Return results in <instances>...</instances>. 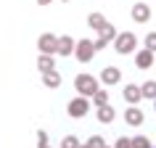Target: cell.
Masks as SVG:
<instances>
[{"mask_svg":"<svg viewBox=\"0 0 156 148\" xmlns=\"http://www.w3.org/2000/svg\"><path fill=\"white\" fill-rule=\"evenodd\" d=\"M74 90L87 98V95H95L98 82H95V77H90V74H77V77H74Z\"/></svg>","mask_w":156,"mask_h":148,"instance_id":"1","label":"cell"},{"mask_svg":"<svg viewBox=\"0 0 156 148\" xmlns=\"http://www.w3.org/2000/svg\"><path fill=\"white\" fill-rule=\"evenodd\" d=\"M135 42H138V37H135L132 32H116L114 48H116V53L127 56V53H132V50H135Z\"/></svg>","mask_w":156,"mask_h":148,"instance_id":"2","label":"cell"},{"mask_svg":"<svg viewBox=\"0 0 156 148\" xmlns=\"http://www.w3.org/2000/svg\"><path fill=\"white\" fill-rule=\"evenodd\" d=\"M74 56H77V61L87 64V61L95 56V42H90V40H80V42H74Z\"/></svg>","mask_w":156,"mask_h":148,"instance_id":"3","label":"cell"},{"mask_svg":"<svg viewBox=\"0 0 156 148\" xmlns=\"http://www.w3.org/2000/svg\"><path fill=\"white\" fill-rule=\"evenodd\" d=\"M87 108H90V100L85 98V95H77L74 100H69V108H66V111H69L72 119H82V116L87 114Z\"/></svg>","mask_w":156,"mask_h":148,"instance_id":"4","label":"cell"},{"mask_svg":"<svg viewBox=\"0 0 156 148\" xmlns=\"http://www.w3.org/2000/svg\"><path fill=\"white\" fill-rule=\"evenodd\" d=\"M37 48H40V53H56L58 50V37L56 34H50V32H45V34H40V40H37Z\"/></svg>","mask_w":156,"mask_h":148,"instance_id":"5","label":"cell"},{"mask_svg":"<svg viewBox=\"0 0 156 148\" xmlns=\"http://www.w3.org/2000/svg\"><path fill=\"white\" fill-rule=\"evenodd\" d=\"M114 37H116V29H114V24H106L103 29H101V37L95 40V50H103L108 45V42H114Z\"/></svg>","mask_w":156,"mask_h":148,"instance_id":"6","label":"cell"},{"mask_svg":"<svg viewBox=\"0 0 156 148\" xmlns=\"http://www.w3.org/2000/svg\"><path fill=\"white\" fill-rule=\"evenodd\" d=\"M132 19H135L138 24H148V19H151L148 3H135V5H132Z\"/></svg>","mask_w":156,"mask_h":148,"instance_id":"7","label":"cell"},{"mask_svg":"<svg viewBox=\"0 0 156 148\" xmlns=\"http://www.w3.org/2000/svg\"><path fill=\"white\" fill-rule=\"evenodd\" d=\"M119 79H122V72L116 66H103V72H101V82L103 85H116Z\"/></svg>","mask_w":156,"mask_h":148,"instance_id":"8","label":"cell"},{"mask_svg":"<svg viewBox=\"0 0 156 148\" xmlns=\"http://www.w3.org/2000/svg\"><path fill=\"white\" fill-rule=\"evenodd\" d=\"M135 66H138V69H151V66H154V50H140L138 56H135Z\"/></svg>","mask_w":156,"mask_h":148,"instance_id":"9","label":"cell"},{"mask_svg":"<svg viewBox=\"0 0 156 148\" xmlns=\"http://www.w3.org/2000/svg\"><path fill=\"white\" fill-rule=\"evenodd\" d=\"M56 53H61V56H72V53H74V40L69 37V34L58 37V50H56Z\"/></svg>","mask_w":156,"mask_h":148,"instance_id":"10","label":"cell"},{"mask_svg":"<svg viewBox=\"0 0 156 148\" xmlns=\"http://www.w3.org/2000/svg\"><path fill=\"white\" fill-rule=\"evenodd\" d=\"M122 95H124V100H127V103H138V100L143 98V93H140V87H138V85H127Z\"/></svg>","mask_w":156,"mask_h":148,"instance_id":"11","label":"cell"},{"mask_svg":"<svg viewBox=\"0 0 156 148\" xmlns=\"http://www.w3.org/2000/svg\"><path fill=\"white\" fill-rule=\"evenodd\" d=\"M124 122L132 124V127L143 124V111H140V108H127V111H124Z\"/></svg>","mask_w":156,"mask_h":148,"instance_id":"12","label":"cell"},{"mask_svg":"<svg viewBox=\"0 0 156 148\" xmlns=\"http://www.w3.org/2000/svg\"><path fill=\"white\" fill-rule=\"evenodd\" d=\"M98 122L101 124H111L114 122V108L108 106V103L106 106H98Z\"/></svg>","mask_w":156,"mask_h":148,"instance_id":"13","label":"cell"},{"mask_svg":"<svg viewBox=\"0 0 156 148\" xmlns=\"http://www.w3.org/2000/svg\"><path fill=\"white\" fill-rule=\"evenodd\" d=\"M37 69L45 74V72H53V69H56V64H53V58H50L48 53H40V58H37Z\"/></svg>","mask_w":156,"mask_h":148,"instance_id":"14","label":"cell"},{"mask_svg":"<svg viewBox=\"0 0 156 148\" xmlns=\"http://www.w3.org/2000/svg\"><path fill=\"white\" fill-rule=\"evenodd\" d=\"M87 24H90L93 29H98V32H101L108 21H106V16H103V13H98V11H95V13H90V16H87Z\"/></svg>","mask_w":156,"mask_h":148,"instance_id":"15","label":"cell"},{"mask_svg":"<svg viewBox=\"0 0 156 148\" xmlns=\"http://www.w3.org/2000/svg\"><path fill=\"white\" fill-rule=\"evenodd\" d=\"M42 82H45V87H58L61 85V74L53 69V72H45L42 74Z\"/></svg>","mask_w":156,"mask_h":148,"instance_id":"16","label":"cell"},{"mask_svg":"<svg viewBox=\"0 0 156 148\" xmlns=\"http://www.w3.org/2000/svg\"><path fill=\"white\" fill-rule=\"evenodd\" d=\"M140 93H143V98H156V82H143Z\"/></svg>","mask_w":156,"mask_h":148,"instance_id":"17","label":"cell"},{"mask_svg":"<svg viewBox=\"0 0 156 148\" xmlns=\"http://www.w3.org/2000/svg\"><path fill=\"white\" fill-rule=\"evenodd\" d=\"M93 100H95V106H106V103H108V93L98 87V90H95V95H93Z\"/></svg>","mask_w":156,"mask_h":148,"instance_id":"18","label":"cell"},{"mask_svg":"<svg viewBox=\"0 0 156 148\" xmlns=\"http://www.w3.org/2000/svg\"><path fill=\"white\" fill-rule=\"evenodd\" d=\"M132 148H151V143H148V138L138 135V138H132Z\"/></svg>","mask_w":156,"mask_h":148,"instance_id":"19","label":"cell"},{"mask_svg":"<svg viewBox=\"0 0 156 148\" xmlns=\"http://www.w3.org/2000/svg\"><path fill=\"white\" fill-rule=\"evenodd\" d=\"M85 146H87V148H106V143H103V138H98V135H95V138H90Z\"/></svg>","mask_w":156,"mask_h":148,"instance_id":"20","label":"cell"},{"mask_svg":"<svg viewBox=\"0 0 156 148\" xmlns=\"http://www.w3.org/2000/svg\"><path fill=\"white\" fill-rule=\"evenodd\" d=\"M61 148H80V140L74 138V135H69V138H64V143H61Z\"/></svg>","mask_w":156,"mask_h":148,"instance_id":"21","label":"cell"},{"mask_svg":"<svg viewBox=\"0 0 156 148\" xmlns=\"http://www.w3.org/2000/svg\"><path fill=\"white\" fill-rule=\"evenodd\" d=\"M146 48L156 53V32H148V34H146Z\"/></svg>","mask_w":156,"mask_h":148,"instance_id":"22","label":"cell"},{"mask_svg":"<svg viewBox=\"0 0 156 148\" xmlns=\"http://www.w3.org/2000/svg\"><path fill=\"white\" fill-rule=\"evenodd\" d=\"M114 148H132V140H127V138H119L114 143Z\"/></svg>","mask_w":156,"mask_h":148,"instance_id":"23","label":"cell"},{"mask_svg":"<svg viewBox=\"0 0 156 148\" xmlns=\"http://www.w3.org/2000/svg\"><path fill=\"white\" fill-rule=\"evenodd\" d=\"M37 140H40V143H48V132L40 130V132H37Z\"/></svg>","mask_w":156,"mask_h":148,"instance_id":"24","label":"cell"},{"mask_svg":"<svg viewBox=\"0 0 156 148\" xmlns=\"http://www.w3.org/2000/svg\"><path fill=\"white\" fill-rule=\"evenodd\" d=\"M37 3H40V5H48V3H53V0H37Z\"/></svg>","mask_w":156,"mask_h":148,"instance_id":"25","label":"cell"},{"mask_svg":"<svg viewBox=\"0 0 156 148\" xmlns=\"http://www.w3.org/2000/svg\"><path fill=\"white\" fill-rule=\"evenodd\" d=\"M40 148H48V143H40Z\"/></svg>","mask_w":156,"mask_h":148,"instance_id":"26","label":"cell"},{"mask_svg":"<svg viewBox=\"0 0 156 148\" xmlns=\"http://www.w3.org/2000/svg\"><path fill=\"white\" fill-rule=\"evenodd\" d=\"M61 3H69V0H61Z\"/></svg>","mask_w":156,"mask_h":148,"instance_id":"27","label":"cell"},{"mask_svg":"<svg viewBox=\"0 0 156 148\" xmlns=\"http://www.w3.org/2000/svg\"><path fill=\"white\" fill-rule=\"evenodd\" d=\"M80 148H87V146H80Z\"/></svg>","mask_w":156,"mask_h":148,"instance_id":"28","label":"cell"},{"mask_svg":"<svg viewBox=\"0 0 156 148\" xmlns=\"http://www.w3.org/2000/svg\"><path fill=\"white\" fill-rule=\"evenodd\" d=\"M154 100H156V98H154Z\"/></svg>","mask_w":156,"mask_h":148,"instance_id":"29","label":"cell"}]
</instances>
